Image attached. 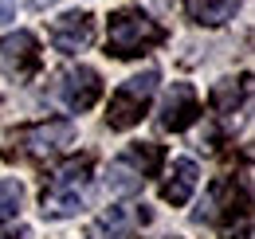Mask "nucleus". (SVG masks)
<instances>
[{"label":"nucleus","mask_w":255,"mask_h":239,"mask_svg":"<svg viewBox=\"0 0 255 239\" xmlns=\"http://www.w3.org/2000/svg\"><path fill=\"white\" fill-rule=\"evenodd\" d=\"M12 12H16V0H0V24H8Z\"/></svg>","instance_id":"nucleus-15"},{"label":"nucleus","mask_w":255,"mask_h":239,"mask_svg":"<svg viewBox=\"0 0 255 239\" xmlns=\"http://www.w3.org/2000/svg\"><path fill=\"white\" fill-rule=\"evenodd\" d=\"M196 118H200V98H196V90H192L189 83H173L169 94H165V102H161L157 125L169 129V133H181V129H189Z\"/></svg>","instance_id":"nucleus-8"},{"label":"nucleus","mask_w":255,"mask_h":239,"mask_svg":"<svg viewBox=\"0 0 255 239\" xmlns=\"http://www.w3.org/2000/svg\"><path fill=\"white\" fill-rule=\"evenodd\" d=\"M149 224V208L145 204H126V208H106L91 224L87 239H133L137 228Z\"/></svg>","instance_id":"nucleus-7"},{"label":"nucleus","mask_w":255,"mask_h":239,"mask_svg":"<svg viewBox=\"0 0 255 239\" xmlns=\"http://www.w3.org/2000/svg\"><path fill=\"white\" fill-rule=\"evenodd\" d=\"M35 67H39V43L32 31H12L0 39V75L24 83Z\"/></svg>","instance_id":"nucleus-6"},{"label":"nucleus","mask_w":255,"mask_h":239,"mask_svg":"<svg viewBox=\"0 0 255 239\" xmlns=\"http://www.w3.org/2000/svg\"><path fill=\"white\" fill-rule=\"evenodd\" d=\"M157 83H161L157 71H141V75L126 79L122 87L114 90L110 114H106L110 129H133L137 121L145 118V110H149V102H153V94H157Z\"/></svg>","instance_id":"nucleus-5"},{"label":"nucleus","mask_w":255,"mask_h":239,"mask_svg":"<svg viewBox=\"0 0 255 239\" xmlns=\"http://www.w3.org/2000/svg\"><path fill=\"white\" fill-rule=\"evenodd\" d=\"M59 98H63L67 110H75V114L91 110L98 98H102V79H98V71H91V67H71V71H63Z\"/></svg>","instance_id":"nucleus-9"},{"label":"nucleus","mask_w":255,"mask_h":239,"mask_svg":"<svg viewBox=\"0 0 255 239\" xmlns=\"http://www.w3.org/2000/svg\"><path fill=\"white\" fill-rule=\"evenodd\" d=\"M248 98V75L236 83V79H224L212 87V106L220 110V114H236V106Z\"/></svg>","instance_id":"nucleus-13"},{"label":"nucleus","mask_w":255,"mask_h":239,"mask_svg":"<svg viewBox=\"0 0 255 239\" xmlns=\"http://www.w3.org/2000/svg\"><path fill=\"white\" fill-rule=\"evenodd\" d=\"M0 239H16V236H0Z\"/></svg>","instance_id":"nucleus-17"},{"label":"nucleus","mask_w":255,"mask_h":239,"mask_svg":"<svg viewBox=\"0 0 255 239\" xmlns=\"http://www.w3.org/2000/svg\"><path fill=\"white\" fill-rule=\"evenodd\" d=\"M32 8H47V4H55V0H28Z\"/></svg>","instance_id":"nucleus-16"},{"label":"nucleus","mask_w":255,"mask_h":239,"mask_svg":"<svg viewBox=\"0 0 255 239\" xmlns=\"http://www.w3.org/2000/svg\"><path fill=\"white\" fill-rule=\"evenodd\" d=\"M87 196H91V157H71L67 165L55 169L51 184L43 188L39 212L47 220H67L87 208Z\"/></svg>","instance_id":"nucleus-1"},{"label":"nucleus","mask_w":255,"mask_h":239,"mask_svg":"<svg viewBox=\"0 0 255 239\" xmlns=\"http://www.w3.org/2000/svg\"><path fill=\"white\" fill-rule=\"evenodd\" d=\"M240 4H244V0H185L189 16L196 20V24H204V28H220V24H228V20L240 12Z\"/></svg>","instance_id":"nucleus-12"},{"label":"nucleus","mask_w":255,"mask_h":239,"mask_svg":"<svg viewBox=\"0 0 255 239\" xmlns=\"http://www.w3.org/2000/svg\"><path fill=\"white\" fill-rule=\"evenodd\" d=\"M75 141V125L67 118H47V121H32V125H20L8 145H4V157L8 161H51L59 157Z\"/></svg>","instance_id":"nucleus-3"},{"label":"nucleus","mask_w":255,"mask_h":239,"mask_svg":"<svg viewBox=\"0 0 255 239\" xmlns=\"http://www.w3.org/2000/svg\"><path fill=\"white\" fill-rule=\"evenodd\" d=\"M161 161H165V153H161V145H153V141L126 145V149L110 161V169H106V188H110L114 196H133L149 177H157Z\"/></svg>","instance_id":"nucleus-4"},{"label":"nucleus","mask_w":255,"mask_h":239,"mask_svg":"<svg viewBox=\"0 0 255 239\" xmlns=\"http://www.w3.org/2000/svg\"><path fill=\"white\" fill-rule=\"evenodd\" d=\"M20 200H24V188H20V180H0V224L16 220Z\"/></svg>","instance_id":"nucleus-14"},{"label":"nucleus","mask_w":255,"mask_h":239,"mask_svg":"<svg viewBox=\"0 0 255 239\" xmlns=\"http://www.w3.org/2000/svg\"><path fill=\"white\" fill-rule=\"evenodd\" d=\"M196 180H200V169H196V161H192V157H181V161H173V169H169V180L161 184V196H165L169 204H189L192 192H196Z\"/></svg>","instance_id":"nucleus-11"},{"label":"nucleus","mask_w":255,"mask_h":239,"mask_svg":"<svg viewBox=\"0 0 255 239\" xmlns=\"http://www.w3.org/2000/svg\"><path fill=\"white\" fill-rule=\"evenodd\" d=\"M91 39H95V20H91V12H67V16H59V20L51 24V47L63 51V55L87 51Z\"/></svg>","instance_id":"nucleus-10"},{"label":"nucleus","mask_w":255,"mask_h":239,"mask_svg":"<svg viewBox=\"0 0 255 239\" xmlns=\"http://www.w3.org/2000/svg\"><path fill=\"white\" fill-rule=\"evenodd\" d=\"M157 43H165V28L141 8H118L106 24V47L118 59H137V55L153 51Z\"/></svg>","instance_id":"nucleus-2"}]
</instances>
